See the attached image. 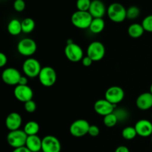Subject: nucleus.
<instances>
[{"label": "nucleus", "mask_w": 152, "mask_h": 152, "mask_svg": "<svg viewBox=\"0 0 152 152\" xmlns=\"http://www.w3.org/2000/svg\"><path fill=\"white\" fill-rule=\"evenodd\" d=\"M93 19L94 18L88 11L77 10L71 15V21L73 25L76 28L79 29H87L90 27Z\"/></svg>", "instance_id": "obj_2"}, {"label": "nucleus", "mask_w": 152, "mask_h": 152, "mask_svg": "<svg viewBox=\"0 0 152 152\" xmlns=\"http://www.w3.org/2000/svg\"><path fill=\"white\" fill-rule=\"evenodd\" d=\"M151 120H152V114H151Z\"/></svg>", "instance_id": "obj_41"}, {"label": "nucleus", "mask_w": 152, "mask_h": 152, "mask_svg": "<svg viewBox=\"0 0 152 152\" xmlns=\"http://www.w3.org/2000/svg\"><path fill=\"white\" fill-rule=\"evenodd\" d=\"M62 145L59 140L53 135H47L42 138V152H60Z\"/></svg>", "instance_id": "obj_11"}, {"label": "nucleus", "mask_w": 152, "mask_h": 152, "mask_svg": "<svg viewBox=\"0 0 152 152\" xmlns=\"http://www.w3.org/2000/svg\"><path fill=\"white\" fill-rule=\"evenodd\" d=\"M36 26L35 21L32 18H25L22 21V32L25 34H30L34 30Z\"/></svg>", "instance_id": "obj_24"}, {"label": "nucleus", "mask_w": 152, "mask_h": 152, "mask_svg": "<svg viewBox=\"0 0 152 152\" xmlns=\"http://www.w3.org/2000/svg\"><path fill=\"white\" fill-rule=\"evenodd\" d=\"M22 119L20 114L17 112H11L7 116L5 119L6 128L10 132L19 129L22 126Z\"/></svg>", "instance_id": "obj_16"}, {"label": "nucleus", "mask_w": 152, "mask_h": 152, "mask_svg": "<svg viewBox=\"0 0 152 152\" xmlns=\"http://www.w3.org/2000/svg\"><path fill=\"white\" fill-rule=\"evenodd\" d=\"M127 10L125 8L124 6L118 2H114L110 4L107 8V15L108 18L112 22L116 23L123 22L126 19Z\"/></svg>", "instance_id": "obj_1"}, {"label": "nucleus", "mask_w": 152, "mask_h": 152, "mask_svg": "<svg viewBox=\"0 0 152 152\" xmlns=\"http://www.w3.org/2000/svg\"><path fill=\"white\" fill-rule=\"evenodd\" d=\"M137 135V133L134 126V127L127 126L122 131V137L123 139L126 140H132L134 139Z\"/></svg>", "instance_id": "obj_25"}, {"label": "nucleus", "mask_w": 152, "mask_h": 152, "mask_svg": "<svg viewBox=\"0 0 152 152\" xmlns=\"http://www.w3.org/2000/svg\"><path fill=\"white\" fill-rule=\"evenodd\" d=\"M124 97L125 91L120 86H111L105 91V99L115 105L121 102Z\"/></svg>", "instance_id": "obj_10"}, {"label": "nucleus", "mask_w": 152, "mask_h": 152, "mask_svg": "<svg viewBox=\"0 0 152 152\" xmlns=\"http://www.w3.org/2000/svg\"><path fill=\"white\" fill-rule=\"evenodd\" d=\"M37 45L34 39L31 38H24L17 44V50L24 56H31L36 53Z\"/></svg>", "instance_id": "obj_9"}, {"label": "nucleus", "mask_w": 152, "mask_h": 152, "mask_svg": "<svg viewBox=\"0 0 152 152\" xmlns=\"http://www.w3.org/2000/svg\"><path fill=\"white\" fill-rule=\"evenodd\" d=\"M7 62V57L4 53H0V67L2 68V67L5 66Z\"/></svg>", "instance_id": "obj_35"}, {"label": "nucleus", "mask_w": 152, "mask_h": 152, "mask_svg": "<svg viewBox=\"0 0 152 152\" xmlns=\"http://www.w3.org/2000/svg\"><path fill=\"white\" fill-rule=\"evenodd\" d=\"M149 92L152 94V83H151V86H150V91H149Z\"/></svg>", "instance_id": "obj_39"}, {"label": "nucleus", "mask_w": 152, "mask_h": 152, "mask_svg": "<svg viewBox=\"0 0 152 152\" xmlns=\"http://www.w3.org/2000/svg\"><path fill=\"white\" fill-rule=\"evenodd\" d=\"M27 138L28 135L24 132V130L18 129L9 132L7 136V141L9 145L14 149V148L25 146Z\"/></svg>", "instance_id": "obj_4"}, {"label": "nucleus", "mask_w": 152, "mask_h": 152, "mask_svg": "<svg viewBox=\"0 0 152 152\" xmlns=\"http://www.w3.org/2000/svg\"><path fill=\"white\" fill-rule=\"evenodd\" d=\"M12 152H31V151H30L28 148H26L25 146H23V147H20V148H14L13 151Z\"/></svg>", "instance_id": "obj_37"}, {"label": "nucleus", "mask_w": 152, "mask_h": 152, "mask_svg": "<svg viewBox=\"0 0 152 152\" xmlns=\"http://www.w3.org/2000/svg\"><path fill=\"white\" fill-rule=\"evenodd\" d=\"M105 26V21L102 18H94L91 23L89 30L93 34H99L104 30Z\"/></svg>", "instance_id": "obj_22"}, {"label": "nucleus", "mask_w": 152, "mask_h": 152, "mask_svg": "<svg viewBox=\"0 0 152 152\" xmlns=\"http://www.w3.org/2000/svg\"><path fill=\"white\" fill-rule=\"evenodd\" d=\"M28 78H27L26 77H23V76H22L20 78V80H19V85H22V86H27L28 85Z\"/></svg>", "instance_id": "obj_38"}, {"label": "nucleus", "mask_w": 152, "mask_h": 152, "mask_svg": "<svg viewBox=\"0 0 152 152\" xmlns=\"http://www.w3.org/2000/svg\"><path fill=\"white\" fill-rule=\"evenodd\" d=\"M41 65L37 59L28 58L22 64V71L26 77L35 78L38 77L42 70Z\"/></svg>", "instance_id": "obj_8"}, {"label": "nucleus", "mask_w": 152, "mask_h": 152, "mask_svg": "<svg viewBox=\"0 0 152 152\" xmlns=\"http://www.w3.org/2000/svg\"><path fill=\"white\" fill-rule=\"evenodd\" d=\"M114 152H130V150L129 149L127 146L125 145H120L116 148L115 151Z\"/></svg>", "instance_id": "obj_36"}, {"label": "nucleus", "mask_w": 152, "mask_h": 152, "mask_svg": "<svg viewBox=\"0 0 152 152\" xmlns=\"http://www.w3.org/2000/svg\"><path fill=\"white\" fill-rule=\"evenodd\" d=\"M114 113L117 116L119 122H123L129 118V111L124 108H115Z\"/></svg>", "instance_id": "obj_28"}, {"label": "nucleus", "mask_w": 152, "mask_h": 152, "mask_svg": "<svg viewBox=\"0 0 152 152\" xmlns=\"http://www.w3.org/2000/svg\"><path fill=\"white\" fill-rule=\"evenodd\" d=\"M24 108L27 112L32 114V113L35 112L36 110H37V103L34 100L28 101L24 105Z\"/></svg>", "instance_id": "obj_31"}, {"label": "nucleus", "mask_w": 152, "mask_h": 152, "mask_svg": "<svg viewBox=\"0 0 152 152\" xmlns=\"http://www.w3.org/2000/svg\"><path fill=\"white\" fill-rule=\"evenodd\" d=\"M88 12L93 18H102L107 10L103 1L101 0H92Z\"/></svg>", "instance_id": "obj_17"}, {"label": "nucleus", "mask_w": 152, "mask_h": 152, "mask_svg": "<svg viewBox=\"0 0 152 152\" xmlns=\"http://www.w3.org/2000/svg\"><path fill=\"white\" fill-rule=\"evenodd\" d=\"M64 52L67 59L72 62H80L84 57L82 48L79 45L73 42L71 39H69L67 42Z\"/></svg>", "instance_id": "obj_3"}, {"label": "nucleus", "mask_w": 152, "mask_h": 152, "mask_svg": "<svg viewBox=\"0 0 152 152\" xmlns=\"http://www.w3.org/2000/svg\"><path fill=\"white\" fill-rule=\"evenodd\" d=\"M42 139H41L38 135L28 136L25 147L31 152H39L42 151Z\"/></svg>", "instance_id": "obj_19"}, {"label": "nucleus", "mask_w": 152, "mask_h": 152, "mask_svg": "<svg viewBox=\"0 0 152 152\" xmlns=\"http://www.w3.org/2000/svg\"><path fill=\"white\" fill-rule=\"evenodd\" d=\"M91 125L84 119H79L71 124L69 128L70 134L74 137H83L88 134Z\"/></svg>", "instance_id": "obj_7"}, {"label": "nucleus", "mask_w": 152, "mask_h": 152, "mask_svg": "<svg viewBox=\"0 0 152 152\" xmlns=\"http://www.w3.org/2000/svg\"><path fill=\"white\" fill-rule=\"evenodd\" d=\"M87 56L94 62L102 60L105 54V48L101 42L94 41L88 45L87 48Z\"/></svg>", "instance_id": "obj_6"}, {"label": "nucleus", "mask_w": 152, "mask_h": 152, "mask_svg": "<svg viewBox=\"0 0 152 152\" xmlns=\"http://www.w3.org/2000/svg\"><path fill=\"white\" fill-rule=\"evenodd\" d=\"M137 135L142 137H148L152 135V123L148 120H140L134 126Z\"/></svg>", "instance_id": "obj_15"}, {"label": "nucleus", "mask_w": 152, "mask_h": 152, "mask_svg": "<svg viewBox=\"0 0 152 152\" xmlns=\"http://www.w3.org/2000/svg\"><path fill=\"white\" fill-rule=\"evenodd\" d=\"M39 81L45 87H51L56 83L57 75L54 68L50 66H45L42 68L38 76Z\"/></svg>", "instance_id": "obj_5"}, {"label": "nucleus", "mask_w": 152, "mask_h": 152, "mask_svg": "<svg viewBox=\"0 0 152 152\" xmlns=\"http://www.w3.org/2000/svg\"><path fill=\"white\" fill-rule=\"evenodd\" d=\"M145 30L142 27V24L139 23H134L129 25L128 28V34L129 37L134 39H137L142 37L143 35Z\"/></svg>", "instance_id": "obj_20"}, {"label": "nucleus", "mask_w": 152, "mask_h": 152, "mask_svg": "<svg viewBox=\"0 0 152 152\" xmlns=\"http://www.w3.org/2000/svg\"><path fill=\"white\" fill-rule=\"evenodd\" d=\"M93 62H94V61L92 60V59H91L89 56H88L87 55H86V56H84V57H83V59H82V63H83V66H85V67L91 66Z\"/></svg>", "instance_id": "obj_34"}, {"label": "nucleus", "mask_w": 152, "mask_h": 152, "mask_svg": "<svg viewBox=\"0 0 152 152\" xmlns=\"http://www.w3.org/2000/svg\"><path fill=\"white\" fill-rule=\"evenodd\" d=\"M91 1V0H77L76 6H77V10L88 11Z\"/></svg>", "instance_id": "obj_27"}, {"label": "nucleus", "mask_w": 152, "mask_h": 152, "mask_svg": "<svg viewBox=\"0 0 152 152\" xmlns=\"http://www.w3.org/2000/svg\"><path fill=\"white\" fill-rule=\"evenodd\" d=\"M25 0H15L13 2V8L16 12H22L25 9Z\"/></svg>", "instance_id": "obj_32"}, {"label": "nucleus", "mask_w": 152, "mask_h": 152, "mask_svg": "<svg viewBox=\"0 0 152 152\" xmlns=\"http://www.w3.org/2000/svg\"><path fill=\"white\" fill-rule=\"evenodd\" d=\"M13 94L16 99L21 102L25 103L26 102L32 100L34 96V91L30 86L17 85L13 91Z\"/></svg>", "instance_id": "obj_12"}, {"label": "nucleus", "mask_w": 152, "mask_h": 152, "mask_svg": "<svg viewBox=\"0 0 152 152\" xmlns=\"http://www.w3.org/2000/svg\"><path fill=\"white\" fill-rule=\"evenodd\" d=\"M7 31L12 36H17L22 32V22L17 19H13L7 25Z\"/></svg>", "instance_id": "obj_21"}, {"label": "nucleus", "mask_w": 152, "mask_h": 152, "mask_svg": "<svg viewBox=\"0 0 152 152\" xmlns=\"http://www.w3.org/2000/svg\"><path fill=\"white\" fill-rule=\"evenodd\" d=\"M136 105L140 110L147 111L152 108V94L150 92H144L137 96Z\"/></svg>", "instance_id": "obj_18"}, {"label": "nucleus", "mask_w": 152, "mask_h": 152, "mask_svg": "<svg viewBox=\"0 0 152 152\" xmlns=\"http://www.w3.org/2000/svg\"><path fill=\"white\" fill-rule=\"evenodd\" d=\"M21 75L20 72L16 68H7L1 73V79L5 84L8 86H17L19 85Z\"/></svg>", "instance_id": "obj_13"}, {"label": "nucleus", "mask_w": 152, "mask_h": 152, "mask_svg": "<svg viewBox=\"0 0 152 152\" xmlns=\"http://www.w3.org/2000/svg\"><path fill=\"white\" fill-rule=\"evenodd\" d=\"M140 10L139 7L137 6H131L127 9L126 16H127V19H135L140 16Z\"/></svg>", "instance_id": "obj_29"}, {"label": "nucleus", "mask_w": 152, "mask_h": 152, "mask_svg": "<svg viewBox=\"0 0 152 152\" xmlns=\"http://www.w3.org/2000/svg\"><path fill=\"white\" fill-rule=\"evenodd\" d=\"M115 108V105L111 103L105 99H98L94 105V109L95 112L99 115L103 116V117L114 112Z\"/></svg>", "instance_id": "obj_14"}, {"label": "nucleus", "mask_w": 152, "mask_h": 152, "mask_svg": "<svg viewBox=\"0 0 152 152\" xmlns=\"http://www.w3.org/2000/svg\"><path fill=\"white\" fill-rule=\"evenodd\" d=\"M118 122V119H117V116L114 114V112L105 116L103 118L104 125L108 128L114 127L117 124Z\"/></svg>", "instance_id": "obj_26"}, {"label": "nucleus", "mask_w": 152, "mask_h": 152, "mask_svg": "<svg viewBox=\"0 0 152 152\" xmlns=\"http://www.w3.org/2000/svg\"><path fill=\"white\" fill-rule=\"evenodd\" d=\"M141 24L145 31L152 33V14L145 16Z\"/></svg>", "instance_id": "obj_30"}, {"label": "nucleus", "mask_w": 152, "mask_h": 152, "mask_svg": "<svg viewBox=\"0 0 152 152\" xmlns=\"http://www.w3.org/2000/svg\"><path fill=\"white\" fill-rule=\"evenodd\" d=\"M99 133H100V131H99L98 126H95V125H91L88 134H89L92 137H96L99 134Z\"/></svg>", "instance_id": "obj_33"}, {"label": "nucleus", "mask_w": 152, "mask_h": 152, "mask_svg": "<svg viewBox=\"0 0 152 152\" xmlns=\"http://www.w3.org/2000/svg\"><path fill=\"white\" fill-rule=\"evenodd\" d=\"M151 142H152V135H151Z\"/></svg>", "instance_id": "obj_40"}, {"label": "nucleus", "mask_w": 152, "mask_h": 152, "mask_svg": "<svg viewBox=\"0 0 152 152\" xmlns=\"http://www.w3.org/2000/svg\"><path fill=\"white\" fill-rule=\"evenodd\" d=\"M23 130L28 136L37 135L39 132V125L36 121H29L25 123Z\"/></svg>", "instance_id": "obj_23"}]
</instances>
